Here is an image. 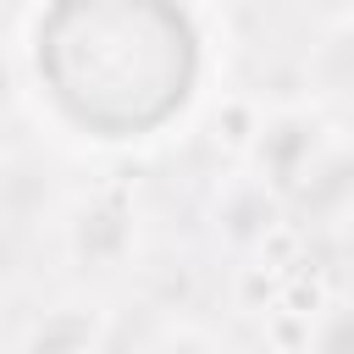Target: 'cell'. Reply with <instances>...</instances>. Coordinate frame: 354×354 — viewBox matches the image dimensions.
<instances>
[{
	"label": "cell",
	"instance_id": "obj_1",
	"mask_svg": "<svg viewBox=\"0 0 354 354\" xmlns=\"http://www.w3.org/2000/svg\"><path fill=\"white\" fill-rule=\"evenodd\" d=\"M216 138H227L232 149H243V144L254 138V105H249V100H232V105L216 116Z\"/></svg>",
	"mask_w": 354,
	"mask_h": 354
}]
</instances>
